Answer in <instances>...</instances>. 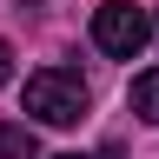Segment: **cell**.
Returning a JSON list of instances; mask_svg holds the SVG:
<instances>
[{"instance_id":"cell-2","label":"cell","mask_w":159,"mask_h":159,"mask_svg":"<svg viewBox=\"0 0 159 159\" xmlns=\"http://www.w3.org/2000/svg\"><path fill=\"white\" fill-rule=\"evenodd\" d=\"M152 40V20L146 7H126V0H106V7H93V47L113 53V60H139V47Z\"/></svg>"},{"instance_id":"cell-4","label":"cell","mask_w":159,"mask_h":159,"mask_svg":"<svg viewBox=\"0 0 159 159\" xmlns=\"http://www.w3.org/2000/svg\"><path fill=\"white\" fill-rule=\"evenodd\" d=\"M133 113L146 119V126H159V66L133 80Z\"/></svg>"},{"instance_id":"cell-5","label":"cell","mask_w":159,"mask_h":159,"mask_svg":"<svg viewBox=\"0 0 159 159\" xmlns=\"http://www.w3.org/2000/svg\"><path fill=\"white\" fill-rule=\"evenodd\" d=\"M7 80H13V47L0 40V86H7Z\"/></svg>"},{"instance_id":"cell-6","label":"cell","mask_w":159,"mask_h":159,"mask_svg":"<svg viewBox=\"0 0 159 159\" xmlns=\"http://www.w3.org/2000/svg\"><path fill=\"white\" fill-rule=\"evenodd\" d=\"M53 159H119V152H53Z\"/></svg>"},{"instance_id":"cell-1","label":"cell","mask_w":159,"mask_h":159,"mask_svg":"<svg viewBox=\"0 0 159 159\" xmlns=\"http://www.w3.org/2000/svg\"><path fill=\"white\" fill-rule=\"evenodd\" d=\"M93 106V93H86V80H80L73 66H40L27 73V113L40 119V126H80Z\"/></svg>"},{"instance_id":"cell-3","label":"cell","mask_w":159,"mask_h":159,"mask_svg":"<svg viewBox=\"0 0 159 159\" xmlns=\"http://www.w3.org/2000/svg\"><path fill=\"white\" fill-rule=\"evenodd\" d=\"M0 159H40V139H33V126L7 119V126H0Z\"/></svg>"},{"instance_id":"cell-7","label":"cell","mask_w":159,"mask_h":159,"mask_svg":"<svg viewBox=\"0 0 159 159\" xmlns=\"http://www.w3.org/2000/svg\"><path fill=\"white\" fill-rule=\"evenodd\" d=\"M152 40H159V13H152Z\"/></svg>"}]
</instances>
